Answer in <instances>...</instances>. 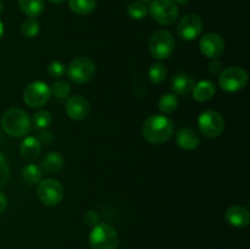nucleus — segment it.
<instances>
[{
  "label": "nucleus",
  "instance_id": "7",
  "mask_svg": "<svg viewBox=\"0 0 250 249\" xmlns=\"http://www.w3.org/2000/svg\"><path fill=\"white\" fill-rule=\"evenodd\" d=\"M198 127L207 138H217L225 129V120L220 112L207 110L198 119Z\"/></svg>",
  "mask_w": 250,
  "mask_h": 249
},
{
  "label": "nucleus",
  "instance_id": "6",
  "mask_svg": "<svg viewBox=\"0 0 250 249\" xmlns=\"http://www.w3.org/2000/svg\"><path fill=\"white\" fill-rule=\"evenodd\" d=\"M175 39L167 31L155 32L149 41L150 54L158 60H166L170 58L175 50Z\"/></svg>",
  "mask_w": 250,
  "mask_h": 249
},
{
  "label": "nucleus",
  "instance_id": "33",
  "mask_svg": "<svg viewBox=\"0 0 250 249\" xmlns=\"http://www.w3.org/2000/svg\"><path fill=\"white\" fill-rule=\"evenodd\" d=\"M209 71L211 73H214V75H219L221 72V63H220V61L214 59V61L209 65Z\"/></svg>",
  "mask_w": 250,
  "mask_h": 249
},
{
  "label": "nucleus",
  "instance_id": "14",
  "mask_svg": "<svg viewBox=\"0 0 250 249\" xmlns=\"http://www.w3.org/2000/svg\"><path fill=\"white\" fill-rule=\"evenodd\" d=\"M194 78L186 72L176 73L173 78L171 80V89L175 94L177 95H188L193 90L194 87Z\"/></svg>",
  "mask_w": 250,
  "mask_h": 249
},
{
  "label": "nucleus",
  "instance_id": "30",
  "mask_svg": "<svg viewBox=\"0 0 250 249\" xmlns=\"http://www.w3.org/2000/svg\"><path fill=\"white\" fill-rule=\"evenodd\" d=\"M10 177V168L5 156L0 153V188L6 185L7 180Z\"/></svg>",
  "mask_w": 250,
  "mask_h": 249
},
{
  "label": "nucleus",
  "instance_id": "2",
  "mask_svg": "<svg viewBox=\"0 0 250 249\" xmlns=\"http://www.w3.org/2000/svg\"><path fill=\"white\" fill-rule=\"evenodd\" d=\"M1 127L6 134L15 138H21L29 133L32 122L26 111L17 107L6 110L1 117Z\"/></svg>",
  "mask_w": 250,
  "mask_h": 249
},
{
  "label": "nucleus",
  "instance_id": "38",
  "mask_svg": "<svg viewBox=\"0 0 250 249\" xmlns=\"http://www.w3.org/2000/svg\"><path fill=\"white\" fill-rule=\"evenodd\" d=\"M2 11H4V2H2L1 0H0V15L2 14Z\"/></svg>",
  "mask_w": 250,
  "mask_h": 249
},
{
  "label": "nucleus",
  "instance_id": "31",
  "mask_svg": "<svg viewBox=\"0 0 250 249\" xmlns=\"http://www.w3.org/2000/svg\"><path fill=\"white\" fill-rule=\"evenodd\" d=\"M84 222L88 226H97L99 224V215H98V212L94 211V210H88L84 214Z\"/></svg>",
  "mask_w": 250,
  "mask_h": 249
},
{
  "label": "nucleus",
  "instance_id": "8",
  "mask_svg": "<svg viewBox=\"0 0 250 249\" xmlns=\"http://www.w3.org/2000/svg\"><path fill=\"white\" fill-rule=\"evenodd\" d=\"M38 198L46 207H56L61 203L63 198V187L58 180L46 178L38 183Z\"/></svg>",
  "mask_w": 250,
  "mask_h": 249
},
{
  "label": "nucleus",
  "instance_id": "23",
  "mask_svg": "<svg viewBox=\"0 0 250 249\" xmlns=\"http://www.w3.org/2000/svg\"><path fill=\"white\" fill-rule=\"evenodd\" d=\"M178 107V98L173 93H166L159 99V110L163 114L170 115L175 112Z\"/></svg>",
  "mask_w": 250,
  "mask_h": 249
},
{
  "label": "nucleus",
  "instance_id": "10",
  "mask_svg": "<svg viewBox=\"0 0 250 249\" xmlns=\"http://www.w3.org/2000/svg\"><path fill=\"white\" fill-rule=\"evenodd\" d=\"M50 88L42 81L29 83L23 90V102L29 107H42L50 100Z\"/></svg>",
  "mask_w": 250,
  "mask_h": 249
},
{
  "label": "nucleus",
  "instance_id": "28",
  "mask_svg": "<svg viewBox=\"0 0 250 249\" xmlns=\"http://www.w3.org/2000/svg\"><path fill=\"white\" fill-rule=\"evenodd\" d=\"M127 12H128L131 19L143 20L146 19V15H148V7H146L142 1H134L128 5V7H127Z\"/></svg>",
  "mask_w": 250,
  "mask_h": 249
},
{
  "label": "nucleus",
  "instance_id": "1",
  "mask_svg": "<svg viewBox=\"0 0 250 249\" xmlns=\"http://www.w3.org/2000/svg\"><path fill=\"white\" fill-rule=\"evenodd\" d=\"M173 122L164 115H153L148 117L142 127L144 138L153 144H163L173 134Z\"/></svg>",
  "mask_w": 250,
  "mask_h": 249
},
{
  "label": "nucleus",
  "instance_id": "9",
  "mask_svg": "<svg viewBox=\"0 0 250 249\" xmlns=\"http://www.w3.org/2000/svg\"><path fill=\"white\" fill-rule=\"evenodd\" d=\"M149 12L158 23L170 26L178 19V7L172 0H153Z\"/></svg>",
  "mask_w": 250,
  "mask_h": 249
},
{
  "label": "nucleus",
  "instance_id": "19",
  "mask_svg": "<svg viewBox=\"0 0 250 249\" xmlns=\"http://www.w3.org/2000/svg\"><path fill=\"white\" fill-rule=\"evenodd\" d=\"M216 93V88L215 84L210 81H202V82L194 84L192 90L193 98L197 102H208L211 99Z\"/></svg>",
  "mask_w": 250,
  "mask_h": 249
},
{
  "label": "nucleus",
  "instance_id": "17",
  "mask_svg": "<svg viewBox=\"0 0 250 249\" xmlns=\"http://www.w3.org/2000/svg\"><path fill=\"white\" fill-rule=\"evenodd\" d=\"M41 151L42 143L36 137H26L20 146V153H21L22 158L27 159V160H33V159L38 158Z\"/></svg>",
  "mask_w": 250,
  "mask_h": 249
},
{
  "label": "nucleus",
  "instance_id": "26",
  "mask_svg": "<svg viewBox=\"0 0 250 249\" xmlns=\"http://www.w3.org/2000/svg\"><path fill=\"white\" fill-rule=\"evenodd\" d=\"M149 80L154 84H160L163 81H165L166 76H167V70L163 63H154L151 67L149 68Z\"/></svg>",
  "mask_w": 250,
  "mask_h": 249
},
{
  "label": "nucleus",
  "instance_id": "32",
  "mask_svg": "<svg viewBox=\"0 0 250 249\" xmlns=\"http://www.w3.org/2000/svg\"><path fill=\"white\" fill-rule=\"evenodd\" d=\"M38 141L41 142V143H50V142L53 141V134H51V132L48 131L41 132L38 137Z\"/></svg>",
  "mask_w": 250,
  "mask_h": 249
},
{
  "label": "nucleus",
  "instance_id": "35",
  "mask_svg": "<svg viewBox=\"0 0 250 249\" xmlns=\"http://www.w3.org/2000/svg\"><path fill=\"white\" fill-rule=\"evenodd\" d=\"M2 36H4V24L0 21V39L2 38Z\"/></svg>",
  "mask_w": 250,
  "mask_h": 249
},
{
  "label": "nucleus",
  "instance_id": "22",
  "mask_svg": "<svg viewBox=\"0 0 250 249\" xmlns=\"http://www.w3.org/2000/svg\"><path fill=\"white\" fill-rule=\"evenodd\" d=\"M22 177L29 185H37L42 181L43 170L36 164H28L22 168Z\"/></svg>",
  "mask_w": 250,
  "mask_h": 249
},
{
  "label": "nucleus",
  "instance_id": "3",
  "mask_svg": "<svg viewBox=\"0 0 250 249\" xmlns=\"http://www.w3.org/2000/svg\"><path fill=\"white\" fill-rule=\"evenodd\" d=\"M89 246L92 249H117L119 234L109 224H98L90 231Z\"/></svg>",
  "mask_w": 250,
  "mask_h": 249
},
{
  "label": "nucleus",
  "instance_id": "21",
  "mask_svg": "<svg viewBox=\"0 0 250 249\" xmlns=\"http://www.w3.org/2000/svg\"><path fill=\"white\" fill-rule=\"evenodd\" d=\"M68 6L77 15H89L97 6V0H68Z\"/></svg>",
  "mask_w": 250,
  "mask_h": 249
},
{
  "label": "nucleus",
  "instance_id": "36",
  "mask_svg": "<svg viewBox=\"0 0 250 249\" xmlns=\"http://www.w3.org/2000/svg\"><path fill=\"white\" fill-rule=\"evenodd\" d=\"M50 2H53V4H61V2H63L65 0H49Z\"/></svg>",
  "mask_w": 250,
  "mask_h": 249
},
{
  "label": "nucleus",
  "instance_id": "27",
  "mask_svg": "<svg viewBox=\"0 0 250 249\" xmlns=\"http://www.w3.org/2000/svg\"><path fill=\"white\" fill-rule=\"evenodd\" d=\"M39 22L37 21L36 19H29L24 20L22 22V26H21V32H22V36L26 37V38H34V37L38 36L39 33Z\"/></svg>",
  "mask_w": 250,
  "mask_h": 249
},
{
  "label": "nucleus",
  "instance_id": "16",
  "mask_svg": "<svg viewBox=\"0 0 250 249\" xmlns=\"http://www.w3.org/2000/svg\"><path fill=\"white\" fill-rule=\"evenodd\" d=\"M176 142H177L178 146L185 150H194L195 148L199 146L200 138L198 136L197 132L193 128L186 127V128L180 129L176 134Z\"/></svg>",
  "mask_w": 250,
  "mask_h": 249
},
{
  "label": "nucleus",
  "instance_id": "4",
  "mask_svg": "<svg viewBox=\"0 0 250 249\" xmlns=\"http://www.w3.org/2000/svg\"><path fill=\"white\" fill-rule=\"evenodd\" d=\"M67 77L77 84H84L93 80L95 75V63L87 56H78L73 59L66 67Z\"/></svg>",
  "mask_w": 250,
  "mask_h": 249
},
{
  "label": "nucleus",
  "instance_id": "24",
  "mask_svg": "<svg viewBox=\"0 0 250 249\" xmlns=\"http://www.w3.org/2000/svg\"><path fill=\"white\" fill-rule=\"evenodd\" d=\"M51 95L56 98L59 100H66L68 97H70L71 93V85L70 83L66 82V81L59 80L56 82L53 83L50 88Z\"/></svg>",
  "mask_w": 250,
  "mask_h": 249
},
{
  "label": "nucleus",
  "instance_id": "5",
  "mask_svg": "<svg viewBox=\"0 0 250 249\" xmlns=\"http://www.w3.org/2000/svg\"><path fill=\"white\" fill-rule=\"evenodd\" d=\"M248 72L244 68L232 66L220 72L219 84L225 92L234 93L243 89L248 83Z\"/></svg>",
  "mask_w": 250,
  "mask_h": 249
},
{
  "label": "nucleus",
  "instance_id": "12",
  "mask_svg": "<svg viewBox=\"0 0 250 249\" xmlns=\"http://www.w3.org/2000/svg\"><path fill=\"white\" fill-rule=\"evenodd\" d=\"M200 51L209 59H217L224 54L225 42L219 34L208 33L199 42Z\"/></svg>",
  "mask_w": 250,
  "mask_h": 249
},
{
  "label": "nucleus",
  "instance_id": "11",
  "mask_svg": "<svg viewBox=\"0 0 250 249\" xmlns=\"http://www.w3.org/2000/svg\"><path fill=\"white\" fill-rule=\"evenodd\" d=\"M203 31V21L198 15H186L177 27L178 36L185 41H194Z\"/></svg>",
  "mask_w": 250,
  "mask_h": 249
},
{
  "label": "nucleus",
  "instance_id": "15",
  "mask_svg": "<svg viewBox=\"0 0 250 249\" xmlns=\"http://www.w3.org/2000/svg\"><path fill=\"white\" fill-rule=\"evenodd\" d=\"M227 222L234 227H246L250 222V212L241 205H233L229 208L225 214Z\"/></svg>",
  "mask_w": 250,
  "mask_h": 249
},
{
  "label": "nucleus",
  "instance_id": "13",
  "mask_svg": "<svg viewBox=\"0 0 250 249\" xmlns=\"http://www.w3.org/2000/svg\"><path fill=\"white\" fill-rule=\"evenodd\" d=\"M90 112V104L84 97L75 95L70 98L66 104V114L73 121H82L87 119Z\"/></svg>",
  "mask_w": 250,
  "mask_h": 249
},
{
  "label": "nucleus",
  "instance_id": "37",
  "mask_svg": "<svg viewBox=\"0 0 250 249\" xmlns=\"http://www.w3.org/2000/svg\"><path fill=\"white\" fill-rule=\"evenodd\" d=\"M176 2H178V4H187L188 1H189V0H175Z\"/></svg>",
  "mask_w": 250,
  "mask_h": 249
},
{
  "label": "nucleus",
  "instance_id": "34",
  "mask_svg": "<svg viewBox=\"0 0 250 249\" xmlns=\"http://www.w3.org/2000/svg\"><path fill=\"white\" fill-rule=\"evenodd\" d=\"M6 207H7V198L6 195L0 190V212L4 211V210L6 209Z\"/></svg>",
  "mask_w": 250,
  "mask_h": 249
},
{
  "label": "nucleus",
  "instance_id": "29",
  "mask_svg": "<svg viewBox=\"0 0 250 249\" xmlns=\"http://www.w3.org/2000/svg\"><path fill=\"white\" fill-rule=\"evenodd\" d=\"M48 73L50 75V77L61 78L66 73L65 63L59 60L51 61L48 66Z\"/></svg>",
  "mask_w": 250,
  "mask_h": 249
},
{
  "label": "nucleus",
  "instance_id": "20",
  "mask_svg": "<svg viewBox=\"0 0 250 249\" xmlns=\"http://www.w3.org/2000/svg\"><path fill=\"white\" fill-rule=\"evenodd\" d=\"M20 9L28 17L36 19L44 11V0H19Z\"/></svg>",
  "mask_w": 250,
  "mask_h": 249
},
{
  "label": "nucleus",
  "instance_id": "25",
  "mask_svg": "<svg viewBox=\"0 0 250 249\" xmlns=\"http://www.w3.org/2000/svg\"><path fill=\"white\" fill-rule=\"evenodd\" d=\"M51 121H53V116H51V114L48 110H39V111H37L33 115L32 124L34 126V128L42 131V129L48 128L51 124Z\"/></svg>",
  "mask_w": 250,
  "mask_h": 249
},
{
  "label": "nucleus",
  "instance_id": "39",
  "mask_svg": "<svg viewBox=\"0 0 250 249\" xmlns=\"http://www.w3.org/2000/svg\"><path fill=\"white\" fill-rule=\"evenodd\" d=\"M143 1H149V0H143Z\"/></svg>",
  "mask_w": 250,
  "mask_h": 249
},
{
  "label": "nucleus",
  "instance_id": "18",
  "mask_svg": "<svg viewBox=\"0 0 250 249\" xmlns=\"http://www.w3.org/2000/svg\"><path fill=\"white\" fill-rule=\"evenodd\" d=\"M65 160H63L62 155L58 151H50L46 154L41 161V168L48 173L58 172L62 168Z\"/></svg>",
  "mask_w": 250,
  "mask_h": 249
}]
</instances>
